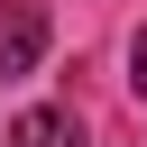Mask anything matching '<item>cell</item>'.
Here are the masks:
<instances>
[{
	"label": "cell",
	"mask_w": 147,
	"mask_h": 147,
	"mask_svg": "<svg viewBox=\"0 0 147 147\" xmlns=\"http://www.w3.org/2000/svg\"><path fill=\"white\" fill-rule=\"evenodd\" d=\"M129 92H138V101H147V28H138V37H129Z\"/></svg>",
	"instance_id": "3957f363"
},
{
	"label": "cell",
	"mask_w": 147,
	"mask_h": 147,
	"mask_svg": "<svg viewBox=\"0 0 147 147\" xmlns=\"http://www.w3.org/2000/svg\"><path fill=\"white\" fill-rule=\"evenodd\" d=\"M37 55H46V0H9L0 9V83L37 74Z\"/></svg>",
	"instance_id": "6da1fadb"
},
{
	"label": "cell",
	"mask_w": 147,
	"mask_h": 147,
	"mask_svg": "<svg viewBox=\"0 0 147 147\" xmlns=\"http://www.w3.org/2000/svg\"><path fill=\"white\" fill-rule=\"evenodd\" d=\"M9 147H83V129H74V110H18Z\"/></svg>",
	"instance_id": "7a4b0ae2"
}]
</instances>
